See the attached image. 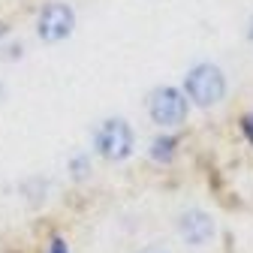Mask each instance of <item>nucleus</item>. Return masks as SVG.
<instances>
[{"label": "nucleus", "instance_id": "0eeeda50", "mask_svg": "<svg viewBox=\"0 0 253 253\" xmlns=\"http://www.w3.org/2000/svg\"><path fill=\"white\" fill-rule=\"evenodd\" d=\"M51 253H70L67 244H63V238H54V241H51Z\"/></svg>", "mask_w": 253, "mask_h": 253}, {"label": "nucleus", "instance_id": "6e6552de", "mask_svg": "<svg viewBox=\"0 0 253 253\" xmlns=\"http://www.w3.org/2000/svg\"><path fill=\"white\" fill-rule=\"evenodd\" d=\"M244 126H247V136H250V142H253V115L247 118V124H244Z\"/></svg>", "mask_w": 253, "mask_h": 253}, {"label": "nucleus", "instance_id": "f03ea898", "mask_svg": "<svg viewBox=\"0 0 253 253\" xmlns=\"http://www.w3.org/2000/svg\"><path fill=\"white\" fill-rule=\"evenodd\" d=\"M93 142H97L103 157H109V160H124V157L130 154V148H133V130H130L126 121L112 118V121H106L97 130Z\"/></svg>", "mask_w": 253, "mask_h": 253}, {"label": "nucleus", "instance_id": "9d476101", "mask_svg": "<svg viewBox=\"0 0 253 253\" xmlns=\"http://www.w3.org/2000/svg\"><path fill=\"white\" fill-rule=\"evenodd\" d=\"M250 37H253V30H250Z\"/></svg>", "mask_w": 253, "mask_h": 253}, {"label": "nucleus", "instance_id": "423d86ee", "mask_svg": "<svg viewBox=\"0 0 253 253\" xmlns=\"http://www.w3.org/2000/svg\"><path fill=\"white\" fill-rule=\"evenodd\" d=\"M172 145H175L172 139H157V142H154V151H151V154L157 157V160H169V157H172Z\"/></svg>", "mask_w": 253, "mask_h": 253}, {"label": "nucleus", "instance_id": "1a4fd4ad", "mask_svg": "<svg viewBox=\"0 0 253 253\" xmlns=\"http://www.w3.org/2000/svg\"><path fill=\"white\" fill-rule=\"evenodd\" d=\"M142 253H166V250H160V247H145Z\"/></svg>", "mask_w": 253, "mask_h": 253}, {"label": "nucleus", "instance_id": "7ed1b4c3", "mask_svg": "<svg viewBox=\"0 0 253 253\" xmlns=\"http://www.w3.org/2000/svg\"><path fill=\"white\" fill-rule=\"evenodd\" d=\"M187 115V103L184 97L175 90V87H160V90H154V97H151V118L157 124H163V126H175L181 124Z\"/></svg>", "mask_w": 253, "mask_h": 253}, {"label": "nucleus", "instance_id": "20e7f679", "mask_svg": "<svg viewBox=\"0 0 253 253\" xmlns=\"http://www.w3.org/2000/svg\"><path fill=\"white\" fill-rule=\"evenodd\" d=\"M73 24H76V15L67 3H48L40 15V37L45 42H57L73 34Z\"/></svg>", "mask_w": 253, "mask_h": 253}, {"label": "nucleus", "instance_id": "f257e3e1", "mask_svg": "<svg viewBox=\"0 0 253 253\" xmlns=\"http://www.w3.org/2000/svg\"><path fill=\"white\" fill-rule=\"evenodd\" d=\"M187 93H190V100H196L199 106L220 103L223 93H226L223 73H220L214 63H199V67H193L187 76Z\"/></svg>", "mask_w": 253, "mask_h": 253}, {"label": "nucleus", "instance_id": "39448f33", "mask_svg": "<svg viewBox=\"0 0 253 253\" xmlns=\"http://www.w3.org/2000/svg\"><path fill=\"white\" fill-rule=\"evenodd\" d=\"M181 235L190 241V244H205L211 235H214V223H211V217L202 214V211H187L181 217V223H178Z\"/></svg>", "mask_w": 253, "mask_h": 253}]
</instances>
